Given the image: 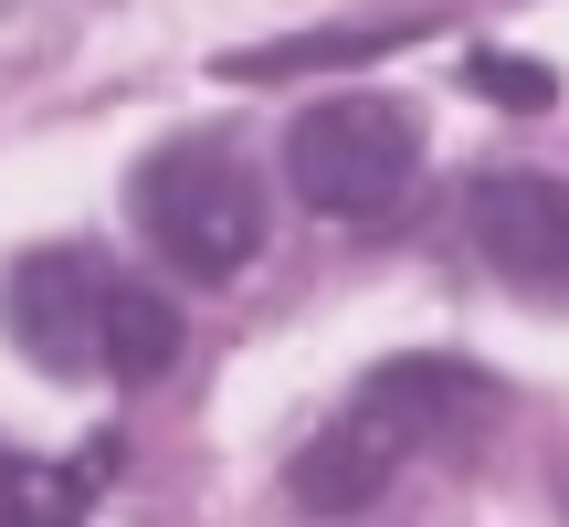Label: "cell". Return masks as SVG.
<instances>
[{
    "label": "cell",
    "instance_id": "cell-1",
    "mask_svg": "<svg viewBox=\"0 0 569 527\" xmlns=\"http://www.w3.org/2000/svg\"><path fill=\"white\" fill-rule=\"evenodd\" d=\"M284 180H296L306 211H327V222H380V211L411 201V180H422V117H411L401 96H317L296 106V127H284Z\"/></svg>",
    "mask_w": 569,
    "mask_h": 527
},
{
    "label": "cell",
    "instance_id": "cell-2",
    "mask_svg": "<svg viewBox=\"0 0 569 527\" xmlns=\"http://www.w3.org/2000/svg\"><path fill=\"white\" fill-rule=\"evenodd\" d=\"M138 232L159 243L180 275H243L253 253H264L274 211H264V180H253L232 148L190 138V148H159V159L138 169Z\"/></svg>",
    "mask_w": 569,
    "mask_h": 527
},
{
    "label": "cell",
    "instance_id": "cell-3",
    "mask_svg": "<svg viewBox=\"0 0 569 527\" xmlns=\"http://www.w3.org/2000/svg\"><path fill=\"white\" fill-rule=\"evenodd\" d=\"M496 411H507V390H496L475 359H443V348H432V359H380V369L359 380V401L338 411V422H348V432H369V444L401 465L411 444H422V454L475 444Z\"/></svg>",
    "mask_w": 569,
    "mask_h": 527
},
{
    "label": "cell",
    "instance_id": "cell-4",
    "mask_svg": "<svg viewBox=\"0 0 569 527\" xmlns=\"http://www.w3.org/2000/svg\"><path fill=\"white\" fill-rule=\"evenodd\" d=\"M0 327L32 369L74 380V369H106V264L96 253H21L0 275Z\"/></svg>",
    "mask_w": 569,
    "mask_h": 527
},
{
    "label": "cell",
    "instance_id": "cell-5",
    "mask_svg": "<svg viewBox=\"0 0 569 527\" xmlns=\"http://www.w3.org/2000/svg\"><path fill=\"white\" fill-rule=\"evenodd\" d=\"M475 253L517 296L569 306V180H549V169H486L475 180Z\"/></svg>",
    "mask_w": 569,
    "mask_h": 527
},
{
    "label": "cell",
    "instance_id": "cell-6",
    "mask_svg": "<svg viewBox=\"0 0 569 527\" xmlns=\"http://www.w3.org/2000/svg\"><path fill=\"white\" fill-rule=\"evenodd\" d=\"M432 11H369V21H338V32H296V42H253V53H222L232 84H284V74H327V63H369V53H401L422 42Z\"/></svg>",
    "mask_w": 569,
    "mask_h": 527
},
{
    "label": "cell",
    "instance_id": "cell-7",
    "mask_svg": "<svg viewBox=\"0 0 569 527\" xmlns=\"http://www.w3.org/2000/svg\"><path fill=\"white\" fill-rule=\"evenodd\" d=\"M180 348H190V327H180V306H169L159 285L106 275V369H117L127 390L169 380V369H180Z\"/></svg>",
    "mask_w": 569,
    "mask_h": 527
},
{
    "label": "cell",
    "instance_id": "cell-8",
    "mask_svg": "<svg viewBox=\"0 0 569 527\" xmlns=\"http://www.w3.org/2000/svg\"><path fill=\"white\" fill-rule=\"evenodd\" d=\"M390 475H401V465H390L369 432H348V422H338V432H317V444L296 454L284 496H296L306 517H359V507H380V486H390Z\"/></svg>",
    "mask_w": 569,
    "mask_h": 527
},
{
    "label": "cell",
    "instance_id": "cell-9",
    "mask_svg": "<svg viewBox=\"0 0 569 527\" xmlns=\"http://www.w3.org/2000/svg\"><path fill=\"white\" fill-rule=\"evenodd\" d=\"M0 527H84V486L63 465L0 454Z\"/></svg>",
    "mask_w": 569,
    "mask_h": 527
},
{
    "label": "cell",
    "instance_id": "cell-10",
    "mask_svg": "<svg viewBox=\"0 0 569 527\" xmlns=\"http://www.w3.org/2000/svg\"><path fill=\"white\" fill-rule=\"evenodd\" d=\"M465 84H475V96H496L507 117H538V106H559V74H549L538 53H507V42L465 53Z\"/></svg>",
    "mask_w": 569,
    "mask_h": 527
}]
</instances>
